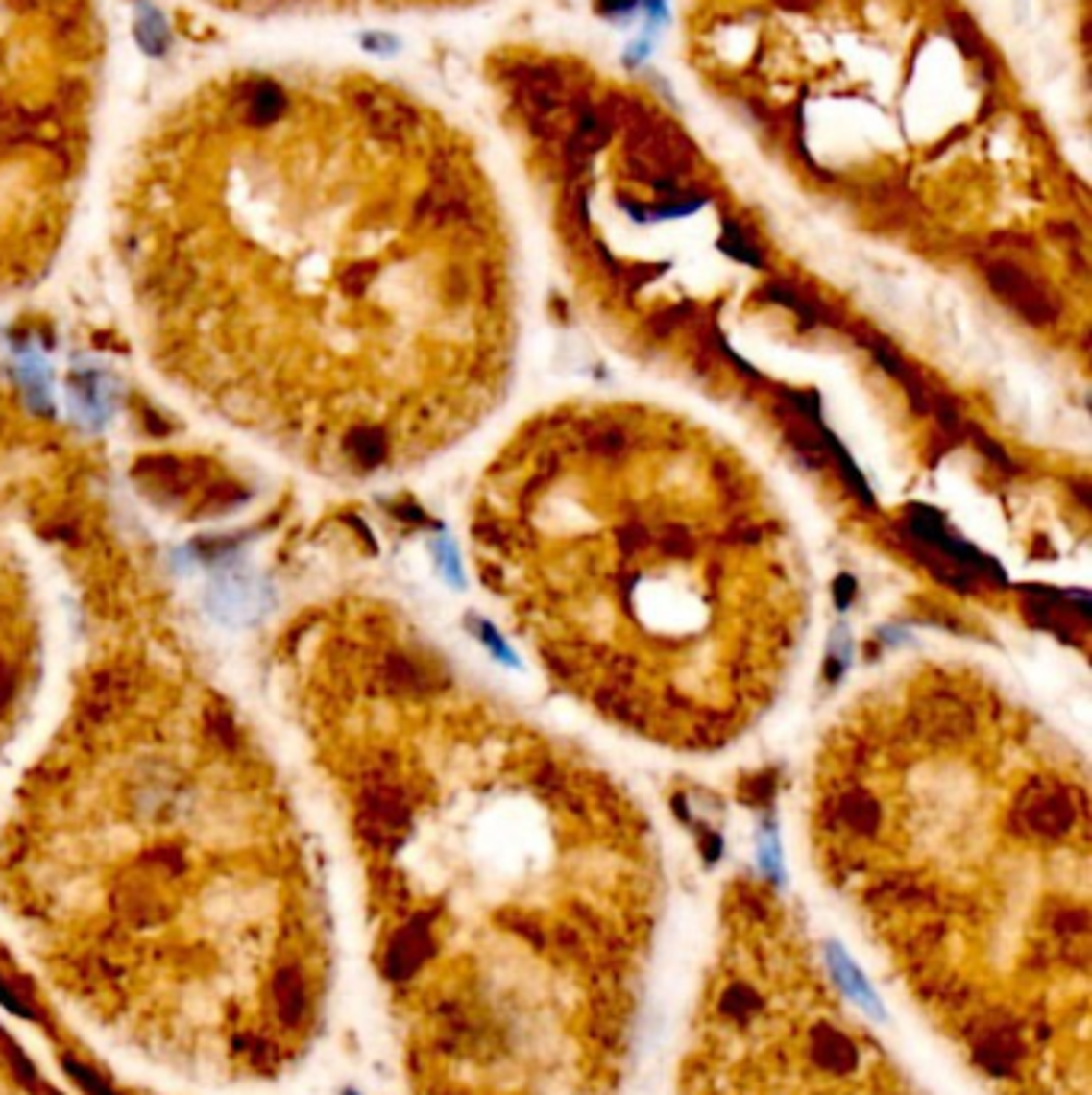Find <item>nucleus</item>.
Listing matches in <instances>:
<instances>
[{"mask_svg": "<svg viewBox=\"0 0 1092 1095\" xmlns=\"http://www.w3.org/2000/svg\"><path fill=\"white\" fill-rule=\"evenodd\" d=\"M100 0H0V279L59 244L90 173L107 90Z\"/></svg>", "mask_w": 1092, "mask_h": 1095, "instance_id": "nucleus-1", "label": "nucleus"}, {"mask_svg": "<svg viewBox=\"0 0 1092 1095\" xmlns=\"http://www.w3.org/2000/svg\"><path fill=\"white\" fill-rule=\"evenodd\" d=\"M203 4L222 10V13L247 16V19H299V16L343 13V10H352V7L385 4V0H203Z\"/></svg>", "mask_w": 1092, "mask_h": 1095, "instance_id": "nucleus-2", "label": "nucleus"}, {"mask_svg": "<svg viewBox=\"0 0 1092 1095\" xmlns=\"http://www.w3.org/2000/svg\"><path fill=\"white\" fill-rule=\"evenodd\" d=\"M13 695H16V676L4 663V657H0V708H4L7 701H13Z\"/></svg>", "mask_w": 1092, "mask_h": 1095, "instance_id": "nucleus-3", "label": "nucleus"}, {"mask_svg": "<svg viewBox=\"0 0 1092 1095\" xmlns=\"http://www.w3.org/2000/svg\"><path fill=\"white\" fill-rule=\"evenodd\" d=\"M631 4H635V0H602V7L606 10H628Z\"/></svg>", "mask_w": 1092, "mask_h": 1095, "instance_id": "nucleus-4", "label": "nucleus"}, {"mask_svg": "<svg viewBox=\"0 0 1092 1095\" xmlns=\"http://www.w3.org/2000/svg\"><path fill=\"white\" fill-rule=\"evenodd\" d=\"M343 1095H356V1092H343Z\"/></svg>", "mask_w": 1092, "mask_h": 1095, "instance_id": "nucleus-5", "label": "nucleus"}]
</instances>
